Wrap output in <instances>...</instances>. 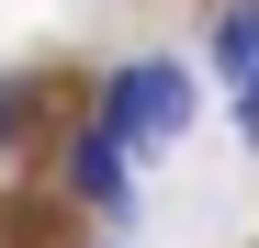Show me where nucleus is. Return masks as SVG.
Instances as JSON below:
<instances>
[{
    "label": "nucleus",
    "instance_id": "1",
    "mask_svg": "<svg viewBox=\"0 0 259 248\" xmlns=\"http://www.w3.org/2000/svg\"><path fill=\"white\" fill-rule=\"evenodd\" d=\"M102 136H113L124 158L192 136V68H181V57H124V68L102 79Z\"/></svg>",
    "mask_w": 259,
    "mask_h": 248
},
{
    "label": "nucleus",
    "instance_id": "2",
    "mask_svg": "<svg viewBox=\"0 0 259 248\" xmlns=\"http://www.w3.org/2000/svg\"><path fill=\"white\" fill-rule=\"evenodd\" d=\"M68 192L91 203V215H124V203H136V181H124V147L102 136V124H91V136L68 147Z\"/></svg>",
    "mask_w": 259,
    "mask_h": 248
},
{
    "label": "nucleus",
    "instance_id": "3",
    "mask_svg": "<svg viewBox=\"0 0 259 248\" xmlns=\"http://www.w3.org/2000/svg\"><path fill=\"white\" fill-rule=\"evenodd\" d=\"M214 68H226V79L259 68V0H226V12H214Z\"/></svg>",
    "mask_w": 259,
    "mask_h": 248
},
{
    "label": "nucleus",
    "instance_id": "4",
    "mask_svg": "<svg viewBox=\"0 0 259 248\" xmlns=\"http://www.w3.org/2000/svg\"><path fill=\"white\" fill-rule=\"evenodd\" d=\"M23 136H34V91H23V79H0V158H12Z\"/></svg>",
    "mask_w": 259,
    "mask_h": 248
},
{
    "label": "nucleus",
    "instance_id": "5",
    "mask_svg": "<svg viewBox=\"0 0 259 248\" xmlns=\"http://www.w3.org/2000/svg\"><path fill=\"white\" fill-rule=\"evenodd\" d=\"M237 136H259V68L237 79Z\"/></svg>",
    "mask_w": 259,
    "mask_h": 248
}]
</instances>
